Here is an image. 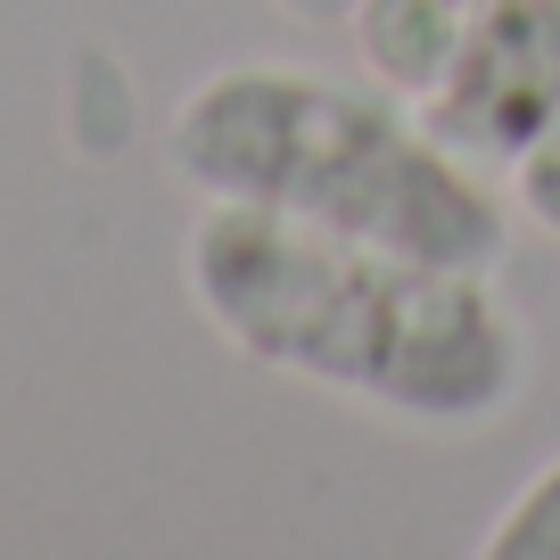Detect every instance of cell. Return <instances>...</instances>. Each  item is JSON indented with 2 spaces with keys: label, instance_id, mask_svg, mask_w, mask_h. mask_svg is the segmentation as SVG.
Listing matches in <instances>:
<instances>
[{
  "label": "cell",
  "instance_id": "1",
  "mask_svg": "<svg viewBox=\"0 0 560 560\" xmlns=\"http://www.w3.org/2000/svg\"><path fill=\"white\" fill-rule=\"evenodd\" d=\"M182 289L256 371L330 387L412 429H494L536 380V338L503 298V272L338 240L231 198H198Z\"/></svg>",
  "mask_w": 560,
  "mask_h": 560
},
{
  "label": "cell",
  "instance_id": "2",
  "mask_svg": "<svg viewBox=\"0 0 560 560\" xmlns=\"http://www.w3.org/2000/svg\"><path fill=\"white\" fill-rule=\"evenodd\" d=\"M165 165L198 198L264 207L429 264L503 272L520 231L511 182L470 165L429 124V107L387 91L380 74H322L272 58L214 67L165 116Z\"/></svg>",
  "mask_w": 560,
  "mask_h": 560
},
{
  "label": "cell",
  "instance_id": "3",
  "mask_svg": "<svg viewBox=\"0 0 560 560\" xmlns=\"http://www.w3.org/2000/svg\"><path fill=\"white\" fill-rule=\"evenodd\" d=\"M420 107L470 165L511 174L560 116V0H478L445 83Z\"/></svg>",
  "mask_w": 560,
  "mask_h": 560
},
{
  "label": "cell",
  "instance_id": "4",
  "mask_svg": "<svg viewBox=\"0 0 560 560\" xmlns=\"http://www.w3.org/2000/svg\"><path fill=\"white\" fill-rule=\"evenodd\" d=\"M470 9L478 0H354V67L380 74L387 91L404 100H429L454 67L462 34H470Z\"/></svg>",
  "mask_w": 560,
  "mask_h": 560
},
{
  "label": "cell",
  "instance_id": "5",
  "mask_svg": "<svg viewBox=\"0 0 560 560\" xmlns=\"http://www.w3.org/2000/svg\"><path fill=\"white\" fill-rule=\"evenodd\" d=\"M478 560H560V454L494 511V527L478 536Z\"/></svg>",
  "mask_w": 560,
  "mask_h": 560
},
{
  "label": "cell",
  "instance_id": "6",
  "mask_svg": "<svg viewBox=\"0 0 560 560\" xmlns=\"http://www.w3.org/2000/svg\"><path fill=\"white\" fill-rule=\"evenodd\" d=\"M511 207H520V223H536L544 240H560V116L544 124V140L527 149L520 165H511Z\"/></svg>",
  "mask_w": 560,
  "mask_h": 560
},
{
  "label": "cell",
  "instance_id": "7",
  "mask_svg": "<svg viewBox=\"0 0 560 560\" xmlns=\"http://www.w3.org/2000/svg\"><path fill=\"white\" fill-rule=\"evenodd\" d=\"M289 25H314V34H347V18H354V0H272Z\"/></svg>",
  "mask_w": 560,
  "mask_h": 560
}]
</instances>
